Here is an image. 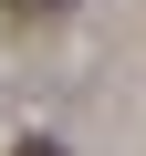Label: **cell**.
Returning a JSON list of instances; mask_svg holds the SVG:
<instances>
[{
  "label": "cell",
  "instance_id": "7a4b0ae2",
  "mask_svg": "<svg viewBox=\"0 0 146 156\" xmlns=\"http://www.w3.org/2000/svg\"><path fill=\"white\" fill-rule=\"evenodd\" d=\"M11 156H63V146H52V135H21V146H11Z\"/></svg>",
  "mask_w": 146,
  "mask_h": 156
},
{
  "label": "cell",
  "instance_id": "6da1fadb",
  "mask_svg": "<svg viewBox=\"0 0 146 156\" xmlns=\"http://www.w3.org/2000/svg\"><path fill=\"white\" fill-rule=\"evenodd\" d=\"M52 11H73V0H11V21H52Z\"/></svg>",
  "mask_w": 146,
  "mask_h": 156
}]
</instances>
